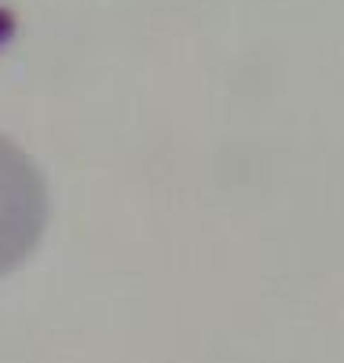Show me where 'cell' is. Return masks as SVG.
Segmentation results:
<instances>
[{"mask_svg":"<svg viewBox=\"0 0 344 363\" xmlns=\"http://www.w3.org/2000/svg\"><path fill=\"white\" fill-rule=\"evenodd\" d=\"M52 217L48 180L15 140L0 136V279L30 261Z\"/></svg>","mask_w":344,"mask_h":363,"instance_id":"obj_1","label":"cell"}]
</instances>
